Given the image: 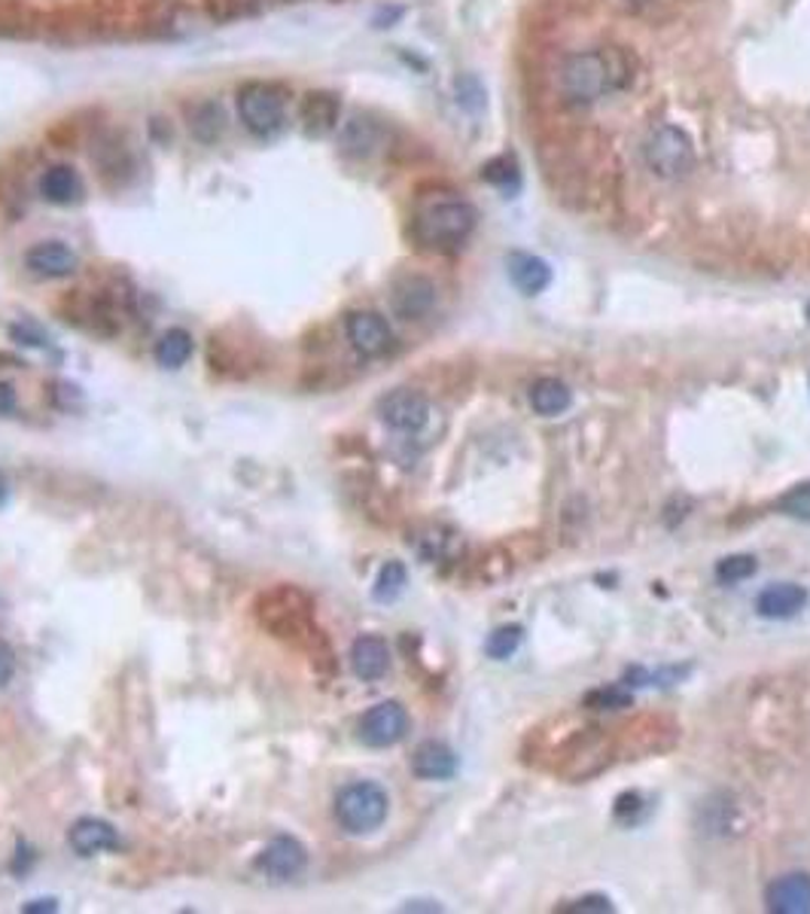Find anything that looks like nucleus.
<instances>
[{"label": "nucleus", "instance_id": "obj_1", "mask_svg": "<svg viewBox=\"0 0 810 914\" xmlns=\"http://www.w3.org/2000/svg\"><path fill=\"white\" fill-rule=\"evenodd\" d=\"M628 79H631V67L625 64L621 50L573 52L557 74L561 95L576 107L595 104L607 92L621 89Z\"/></svg>", "mask_w": 810, "mask_h": 914}, {"label": "nucleus", "instance_id": "obj_2", "mask_svg": "<svg viewBox=\"0 0 810 914\" xmlns=\"http://www.w3.org/2000/svg\"><path fill=\"white\" fill-rule=\"evenodd\" d=\"M476 208L467 202H436L415 220V238L430 251H455L476 228Z\"/></svg>", "mask_w": 810, "mask_h": 914}, {"label": "nucleus", "instance_id": "obj_3", "mask_svg": "<svg viewBox=\"0 0 810 914\" xmlns=\"http://www.w3.org/2000/svg\"><path fill=\"white\" fill-rule=\"evenodd\" d=\"M387 808H391L387 793L372 780H360V784L344 787L339 793V799H335V817L351 836L375 832L387 820Z\"/></svg>", "mask_w": 810, "mask_h": 914}, {"label": "nucleus", "instance_id": "obj_4", "mask_svg": "<svg viewBox=\"0 0 810 914\" xmlns=\"http://www.w3.org/2000/svg\"><path fill=\"white\" fill-rule=\"evenodd\" d=\"M643 159L652 174L664 180H680L695 168V144L683 128L661 126L646 138Z\"/></svg>", "mask_w": 810, "mask_h": 914}, {"label": "nucleus", "instance_id": "obj_5", "mask_svg": "<svg viewBox=\"0 0 810 914\" xmlns=\"http://www.w3.org/2000/svg\"><path fill=\"white\" fill-rule=\"evenodd\" d=\"M238 114L247 131L271 138L284 128V92L271 83H247L238 92Z\"/></svg>", "mask_w": 810, "mask_h": 914}, {"label": "nucleus", "instance_id": "obj_6", "mask_svg": "<svg viewBox=\"0 0 810 914\" xmlns=\"http://www.w3.org/2000/svg\"><path fill=\"white\" fill-rule=\"evenodd\" d=\"M405 732H408V713L399 701H381L360 720V741L366 747H393L403 741Z\"/></svg>", "mask_w": 810, "mask_h": 914}, {"label": "nucleus", "instance_id": "obj_7", "mask_svg": "<svg viewBox=\"0 0 810 914\" xmlns=\"http://www.w3.org/2000/svg\"><path fill=\"white\" fill-rule=\"evenodd\" d=\"M381 421L393 427V431L403 433H415L420 431L427 418H430V403L427 396L418 394V391H408V387H399V391H391L379 403Z\"/></svg>", "mask_w": 810, "mask_h": 914}, {"label": "nucleus", "instance_id": "obj_8", "mask_svg": "<svg viewBox=\"0 0 810 914\" xmlns=\"http://www.w3.org/2000/svg\"><path fill=\"white\" fill-rule=\"evenodd\" d=\"M344 330H348V339L354 344L356 354L381 357L393 348L391 327L375 311H354V315H348Z\"/></svg>", "mask_w": 810, "mask_h": 914}, {"label": "nucleus", "instance_id": "obj_9", "mask_svg": "<svg viewBox=\"0 0 810 914\" xmlns=\"http://www.w3.org/2000/svg\"><path fill=\"white\" fill-rule=\"evenodd\" d=\"M305 865H308V851L290 836L275 838L256 860V869H263L271 881H290L302 875Z\"/></svg>", "mask_w": 810, "mask_h": 914}, {"label": "nucleus", "instance_id": "obj_10", "mask_svg": "<svg viewBox=\"0 0 810 914\" xmlns=\"http://www.w3.org/2000/svg\"><path fill=\"white\" fill-rule=\"evenodd\" d=\"M765 900H768V908H771L774 914L810 912V875H804V872L780 875L777 881L768 884Z\"/></svg>", "mask_w": 810, "mask_h": 914}, {"label": "nucleus", "instance_id": "obj_11", "mask_svg": "<svg viewBox=\"0 0 810 914\" xmlns=\"http://www.w3.org/2000/svg\"><path fill=\"white\" fill-rule=\"evenodd\" d=\"M67 841L74 848L76 857H95V853L104 851H116L119 848V836L116 829L107 820H98V817H83L71 826L67 832Z\"/></svg>", "mask_w": 810, "mask_h": 914}, {"label": "nucleus", "instance_id": "obj_12", "mask_svg": "<svg viewBox=\"0 0 810 914\" xmlns=\"http://www.w3.org/2000/svg\"><path fill=\"white\" fill-rule=\"evenodd\" d=\"M339 98L330 95V92H308L302 102V110H299V123H302V131L308 138H323L330 135L339 126Z\"/></svg>", "mask_w": 810, "mask_h": 914}, {"label": "nucleus", "instance_id": "obj_13", "mask_svg": "<svg viewBox=\"0 0 810 914\" xmlns=\"http://www.w3.org/2000/svg\"><path fill=\"white\" fill-rule=\"evenodd\" d=\"M25 266L38 275V278H67L74 275L79 259L71 247H64L62 242H43L34 244L25 254Z\"/></svg>", "mask_w": 810, "mask_h": 914}, {"label": "nucleus", "instance_id": "obj_14", "mask_svg": "<svg viewBox=\"0 0 810 914\" xmlns=\"http://www.w3.org/2000/svg\"><path fill=\"white\" fill-rule=\"evenodd\" d=\"M351 668L360 680L366 683H375L381 680L387 668H391V649L387 644L375 635H363L356 637L354 647H351Z\"/></svg>", "mask_w": 810, "mask_h": 914}, {"label": "nucleus", "instance_id": "obj_15", "mask_svg": "<svg viewBox=\"0 0 810 914\" xmlns=\"http://www.w3.org/2000/svg\"><path fill=\"white\" fill-rule=\"evenodd\" d=\"M412 772L420 780H448L457 775L455 750L443 741H424L412 756Z\"/></svg>", "mask_w": 810, "mask_h": 914}, {"label": "nucleus", "instance_id": "obj_16", "mask_svg": "<svg viewBox=\"0 0 810 914\" xmlns=\"http://www.w3.org/2000/svg\"><path fill=\"white\" fill-rule=\"evenodd\" d=\"M804 604H808V592L801 585L777 583L761 592L756 609L765 619H789V616H796L798 609H804Z\"/></svg>", "mask_w": 810, "mask_h": 914}, {"label": "nucleus", "instance_id": "obj_17", "mask_svg": "<svg viewBox=\"0 0 810 914\" xmlns=\"http://www.w3.org/2000/svg\"><path fill=\"white\" fill-rule=\"evenodd\" d=\"M433 302H436V290H433V284L427 278H405L396 284L393 308H396L405 320L424 318L433 308Z\"/></svg>", "mask_w": 810, "mask_h": 914}, {"label": "nucleus", "instance_id": "obj_18", "mask_svg": "<svg viewBox=\"0 0 810 914\" xmlns=\"http://www.w3.org/2000/svg\"><path fill=\"white\" fill-rule=\"evenodd\" d=\"M509 278H512V284H515L521 293L536 296V293H543L545 287H548L552 268H548V263H543L540 256L512 254L509 256Z\"/></svg>", "mask_w": 810, "mask_h": 914}, {"label": "nucleus", "instance_id": "obj_19", "mask_svg": "<svg viewBox=\"0 0 810 914\" xmlns=\"http://www.w3.org/2000/svg\"><path fill=\"white\" fill-rule=\"evenodd\" d=\"M40 192H43V199L52 204H74L76 199L83 195V183L76 178L74 168L55 166L43 174V180H40Z\"/></svg>", "mask_w": 810, "mask_h": 914}, {"label": "nucleus", "instance_id": "obj_20", "mask_svg": "<svg viewBox=\"0 0 810 914\" xmlns=\"http://www.w3.org/2000/svg\"><path fill=\"white\" fill-rule=\"evenodd\" d=\"M531 406L536 415H561L571 406V387L557 379L536 381L531 387Z\"/></svg>", "mask_w": 810, "mask_h": 914}, {"label": "nucleus", "instance_id": "obj_21", "mask_svg": "<svg viewBox=\"0 0 810 914\" xmlns=\"http://www.w3.org/2000/svg\"><path fill=\"white\" fill-rule=\"evenodd\" d=\"M381 135H384V131H381L379 123H372L366 116H354V119L344 126L342 144L344 150L354 152V156H369V152L381 144Z\"/></svg>", "mask_w": 810, "mask_h": 914}, {"label": "nucleus", "instance_id": "obj_22", "mask_svg": "<svg viewBox=\"0 0 810 914\" xmlns=\"http://www.w3.org/2000/svg\"><path fill=\"white\" fill-rule=\"evenodd\" d=\"M192 357V336L186 330H168L156 342V360L159 366L180 369Z\"/></svg>", "mask_w": 810, "mask_h": 914}, {"label": "nucleus", "instance_id": "obj_23", "mask_svg": "<svg viewBox=\"0 0 810 914\" xmlns=\"http://www.w3.org/2000/svg\"><path fill=\"white\" fill-rule=\"evenodd\" d=\"M405 583H408V573H405L403 564H399V561H387V564L381 567L379 580H375L372 595H375V601H381V604H391V601H396V597L403 595Z\"/></svg>", "mask_w": 810, "mask_h": 914}, {"label": "nucleus", "instance_id": "obj_24", "mask_svg": "<svg viewBox=\"0 0 810 914\" xmlns=\"http://www.w3.org/2000/svg\"><path fill=\"white\" fill-rule=\"evenodd\" d=\"M481 178L488 180V183H494V187H500V190L512 192L515 187H519L521 174L512 156H500V159H494V162H488V166H484Z\"/></svg>", "mask_w": 810, "mask_h": 914}, {"label": "nucleus", "instance_id": "obj_25", "mask_svg": "<svg viewBox=\"0 0 810 914\" xmlns=\"http://www.w3.org/2000/svg\"><path fill=\"white\" fill-rule=\"evenodd\" d=\"M521 637H524V631H521L519 625H503V628H497L494 635L488 637L484 649H488V656H491V659L503 661L521 647Z\"/></svg>", "mask_w": 810, "mask_h": 914}, {"label": "nucleus", "instance_id": "obj_26", "mask_svg": "<svg viewBox=\"0 0 810 914\" xmlns=\"http://www.w3.org/2000/svg\"><path fill=\"white\" fill-rule=\"evenodd\" d=\"M780 512L798 521H810V482H801L792 491H786L780 497Z\"/></svg>", "mask_w": 810, "mask_h": 914}, {"label": "nucleus", "instance_id": "obj_27", "mask_svg": "<svg viewBox=\"0 0 810 914\" xmlns=\"http://www.w3.org/2000/svg\"><path fill=\"white\" fill-rule=\"evenodd\" d=\"M753 573H756L753 555H732V559H722L716 567V576L722 583H740V580H749Z\"/></svg>", "mask_w": 810, "mask_h": 914}, {"label": "nucleus", "instance_id": "obj_28", "mask_svg": "<svg viewBox=\"0 0 810 914\" xmlns=\"http://www.w3.org/2000/svg\"><path fill=\"white\" fill-rule=\"evenodd\" d=\"M588 704L597 708V711H612V708H628L631 704V692L628 689H619V686H607V689H597L588 695Z\"/></svg>", "mask_w": 810, "mask_h": 914}, {"label": "nucleus", "instance_id": "obj_29", "mask_svg": "<svg viewBox=\"0 0 810 914\" xmlns=\"http://www.w3.org/2000/svg\"><path fill=\"white\" fill-rule=\"evenodd\" d=\"M640 811H643V799H640L637 793H625V796L616 801V817H619L621 823H633V820L640 817Z\"/></svg>", "mask_w": 810, "mask_h": 914}, {"label": "nucleus", "instance_id": "obj_30", "mask_svg": "<svg viewBox=\"0 0 810 914\" xmlns=\"http://www.w3.org/2000/svg\"><path fill=\"white\" fill-rule=\"evenodd\" d=\"M567 912H612V905H609L607 896H585L576 905H571Z\"/></svg>", "mask_w": 810, "mask_h": 914}, {"label": "nucleus", "instance_id": "obj_31", "mask_svg": "<svg viewBox=\"0 0 810 914\" xmlns=\"http://www.w3.org/2000/svg\"><path fill=\"white\" fill-rule=\"evenodd\" d=\"M13 671H15L13 649L7 647V644H0V686L10 683V677H13Z\"/></svg>", "mask_w": 810, "mask_h": 914}, {"label": "nucleus", "instance_id": "obj_32", "mask_svg": "<svg viewBox=\"0 0 810 914\" xmlns=\"http://www.w3.org/2000/svg\"><path fill=\"white\" fill-rule=\"evenodd\" d=\"M15 408V394H13V387H10V384H3V381H0V415H10V412H13Z\"/></svg>", "mask_w": 810, "mask_h": 914}, {"label": "nucleus", "instance_id": "obj_33", "mask_svg": "<svg viewBox=\"0 0 810 914\" xmlns=\"http://www.w3.org/2000/svg\"><path fill=\"white\" fill-rule=\"evenodd\" d=\"M55 908H58V902H55V900H34V902H28V905H22V912H25V914L55 912Z\"/></svg>", "mask_w": 810, "mask_h": 914}, {"label": "nucleus", "instance_id": "obj_34", "mask_svg": "<svg viewBox=\"0 0 810 914\" xmlns=\"http://www.w3.org/2000/svg\"><path fill=\"white\" fill-rule=\"evenodd\" d=\"M7 500V482H3V476H0V503Z\"/></svg>", "mask_w": 810, "mask_h": 914}, {"label": "nucleus", "instance_id": "obj_35", "mask_svg": "<svg viewBox=\"0 0 810 914\" xmlns=\"http://www.w3.org/2000/svg\"><path fill=\"white\" fill-rule=\"evenodd\" d=\"M628 7H640V3H646V0H625Z\"/></svg>", "mask_w": 810, "mask_h": 914}, {"label": "nucleus", "instance_id": "obj_36", "mask_svg": "<svg viewBox=\"0 0 810 914\" xmlns=\"http://www.w3.org/2000/svg\"><path fill=\"white\" fill-rule=\"evenodd\" d=\"M808 320H810V305H808Z\"/></svg>", "mask_w": 810, "mask_h": 914}]
</instances>
